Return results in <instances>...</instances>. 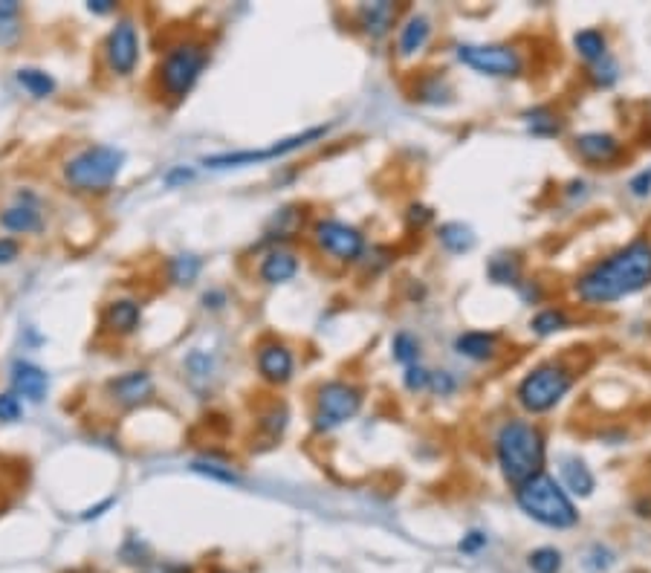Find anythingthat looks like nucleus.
I'll use <instances>...</instances> for the list:
<instances>
[{
  "label": "nucleus",
  "mask_w": 651,
  "mask_h": 573,
  "mask_svg": "<svg viewBox=\"0 0 651 573\" xmlns=\"http://www.w3.org/2000/svg\"><path fill=\"white\" fill-rule=\"evenodd\" d=\"M651 284V241L637 238L619 253L594 263L576 278V296L585 304H611Z\"/></svg>",
  "instance_id": "obj_1"
},
{
  "label": "nucleus",
  "mask_w": 651,
  "mask_h": 573,
  "mask_svg": "<svg viewBox=\"0 0 651 573\" xmlns=\"http://www.w3.org/2000/svg\"><path fill=\"white\" fill-rule=\"evenodd\" d=\"M495 458L512 487L530 481L544 466V435L527 420H507L495 435Z\"/></svg>",
  "instance_id": "obj_2"
},
{
  "label": "nucleus",
  "mask_w": 651,
  "mask_h": 573,
  "mask_svg": "<svg viewBox=\"0 0 651 573\" xmlns=\"http://www.w3.org/2000/svg\"><path fill=\"white\" fill-rule=\"evenodd\" d=\"M515 501L532 521H539L550 530H570L579 524V510L573 507L565 487L547 473L532 475L530 481L515 487Z\"/></svg>",
  "instance_id": "obj_3"
},
{
  "label": "nucleus",
  "mask_w": 651,
  "mask_h": 573,
  "mask_svg": "<svg viewBox=\"0 0 651 573\" xmlns=\"http://www.w3.org/2000/svg\"><path fill=\"white\" fill-rule=\"evenodd\" d=\"M122 166H125L122 148H116V145H87V148L76 151L67 159L62 177L79 195H105L120 180Z\"/></svg>",
  "instance_id": "obj_4"
},
{
  "label": "nucleus",
  "mask_w": 651,
  "mask_h": 573,
  "mask_svg": "<svg viewBox=\"0 0 651 573\" xmlns=\"http://www.w3.org/2000/svg\"><path fill=\"white\" fill-rule=\"evenodd\" d=\"M206 64H209V47L203 41H177L174 47L166 50L157 67V81L159 91L171 101H183L191 91H195L197 79L203 76Z\"/></svg>",
  "instance_id": "obj_5"
},
{
  "label": "nucleus",
  "mask_w": 651,
  "mask_h": 573,
  "mask_svg": "<svg viewBox=\"0 0 651 573\" xmlns=\"http://www.w3.org/2000/svg\"><path fill=\"white\" fill-rule=\"evenodd\" d=\"M570 388H573V374L565 368V365L547 362V365H539V368H532L519 382L515 396H519L522 408L530 411V415H544V411L556 408L561 400H565V394Z\"/></svg>",
  "instance_id": "obj_6"
},
{
  "label": "nucleus",
  "mask_w": 651,
  "mask_h": 573,
  "mask_svg": "<svg viewBox=\"0 0 651 573\" xmlns=\"http://www.w3.org/2000/svg\"><path fill=\"white\" fill-rule=\"evenodd\" d=\"M362 408V391L345 379H330L321 382L316 391V411H313V425L316 432H333L342 423L353 420Z\"/></svg>",
  "instance_id": "obj_7"
},
{
  "label": "nucleus",
  "mask_w": 651,
  "mask_h": 573,
  "mask_svg": "<svg viewBox=\"0 0 651 573\" xmlns=\"http://www.w3.org/2000/svg\"><path fill=\"white\" fill-rule=\"evenodd\" d=\"M328 134V128H307L302 134H292L287 139H278L266 148H249V151H226V154H212L203 157V166L209 171H226V168H244V166H255V163H270V159H281L292 151L304 148V145L321 139Z\"/></svg>",
  "instance_id": "obj_8"
},
{
  "label": "nucleus",
  "mask_w": 651,
  "mask_h": 573,
  "mask_svg": "<svg viewBox=\"0 0 651 573\" xmlns=\"http://www.w3.org/2000/svg\"><path fill=\"white\" fill-rule=\"evenodd\" d=\"M457 62L493 79H515L524 72V58L510 43H461Z\"/></svg>",
  "instance_id": "obj_9"
},
{
  "label": "nucleus",
  "mask_w": 651,
  "mask_h": 573,
  "mask_svg": "<svg viewBox=\"0 0 651 573\" xmlns=\"http://www.w3.org/2000/svg\"><path fill=\"white\" fill-rule=\"evenodd\" d=\"M313 241L321 253H328L336 261H359L365 255V234L336 217L319 220L313 226Z\"/></svg>",
  "instance_id": "obj_10"
},
{
  "label": "nucleus",
  "mask_w": 651,
  "mask_h": 573,
  "mask_svg": "<svg viewBox=\"0 0 651 573\" xmlns=\"http://www.w3.org/2000/svg\"><path fill=\"white\" fill-rule=\"evenodd\" d=\"M105 64L113 76L128 79L139 64V33L130 18L116 21V26L105 38Z\"/></svg>",
  "instance_id": "obj_11"
},
{
  "label": "nucleus",
  "mask_w": 651,
  "mask_h": 573,
  "mask_svg": "<svg viewBox=\"0 0 651 573\" xmlns=\"http://www.w3.org/2000/svg\"><path fill=\"white\" fill-rule=\"evenodd\" d=\"M108 396L113 406L120 408H137L148 403L154 396V379L148 371H125L120 377H113L105 386Z\"/></svg>",
  "instance_id": "obj_12"
},
{
  "label": "nucleus",
  "mask_w": 651,
  "mask_h": 573,
  "mask_svg": "<svg viewBox=\"0 0 651 573\" xmlns=\"http://www.w3.org/2000/svg\"><path fill=\"white\" fill-rule=\"evenodd\" d=\"M255 365H258V374L266 382H273V386H284V382L292 379L295 357L284 342H263L255 350Z\"/></svg>",
  "instance_id": "obj_13"
},
{
  "label": "nucleus",
  "mask_w": 651,
  "mask_h": 573,
  "mask_svg": "<svg viewBox=\"0 0 651 573\" xmlns=\"http://www.w3.org/2000/svg\"><path fill=\"white\" fill-rule=\"evenodd\" d=\"M9 379H12V394L24 396L26 403H43L47 400V391H50V374L41 368L35 362H26V359H18L12 365L9 371Z\"/></svg>",
  "instance_id": "obj_14"
},
{
  "label": "nucleus",
  "mask_w": 651,
  "mask_h": 573,
  "mask_svg": "<svg viewBox=\"0 0 651 573\" xmlns=\"http://www.w3.org/2000/svg\"><path fill=\"white\" fill-rule=\"evenodd\" d=\"M0 226L14 232V234H35V232H41L43 229V217L38 212V197L29 195V191H21L18 203L0 212Z\"/></svg>",
  "instance_id": "obj_15"
},
{
  "label": "nucleus",
  "mask_w": 651,
  "mask_h": 573,
  "mask_svg": "<svg viewBox=\"0 0 651 573\" xmlns=\"http://www.w3.org/2000/svg\"><path fill=\"white\" fill-rule=\"evenodd\" d=\"M142 325V304L137 299H113L101 313V330L113 336H130Z\"/></svg>",
  "instance_id": "obj_16"
},
{
  "label": "nucleus",
  "mask_w": 651,
  "mask_h": 573,
  "mask_svg": "<svg viewBox=\"0 0 651 573\" xmlns=\"http://www.w3.org/2000/svg\"><path fill=\"white\" fill-rule=\"evenodd\" d=\"M573 148L585 163L590 166H605L611 159L619 157V142L611 134H602V130H590V134H579L573 139Z\"/></svg>",
  "instance_id": "obj_17"
},
{
  "label": "nucleus",
  "mask_w": 651,
  "mask_h": 573,
  "mask_svg": "<svg viewBox=\"0 0 651 573\" xmlns=\"http://www.w3.org/2000/svg\"><path fill=\"white\" fill-rule=\"evenodd\" d=\"M299 272V258L290 249H270L258 263V278L263 284H287Z\"/></svg>",
  "instance_id": "obj_18"
},
{
  "label": "nucleus",
  "mask_w": 651,
  "mask_h": 573,
  "mask_svg": "<svg viewBox=\"0 0 651 573\" xmlns=\"http://www.w3.org/2000/svg\"><path fill=\"white\" fill-rule=\"evenodd\" d=\"M455 350L466 359L486 362L498 354V336L486 330H466L455 339Z\"/></svg>",
  "instance_id": "obj_19"
},
{
  "label": "nucleus",
  "mask_w": 651,
  "mask_h": 573,
  "mask_svg": "<svg viewBox=\"0 0 651 573\" xmlns=\"http://www.w3.org/2000/svg\"><path fill=\"white\" fill-rule=\"evenodd\" d=\"M397 18V6L388 4V0H379V4H365L359 9V24L371 38H386L394 26Z\"/></svg>",
  "instance_id": "obj_20"
},
{
  "label": "nucleus",
  "mask_w": 651,
  "mask_h": 573,
  "mask_svg": "<svg viewBox=\"0 0 651 573\" xmlns=\"http://www.w3.org/2000/svg\"><path fill=\"white\" fill-rule=\"evenodd\" d=\"M561 481H565V492H573V495H579V498H588L590 492L597 490V478L594 473L588 469L585 461L579 458H565L561 461Z\"/></svg>",
  "instance_id": "obj_21"
},
{
  "label": "nucleus",
  "mask_w": 651,
  "mask_h": 573,
  "mask_svg": "<svg viewBox=\"0 0 651 573\" xmlns=\"http://www.w3.org/2000/svg\"><path fill=\"white\" fill-rule=\"evenodd\" d=\"M428 38H432V24H428V18H423V14H414V18L406 21V26L399 29V38H397V47H399V55H414V53H420Z\"/></svg>",
  "instance_id": "obj_22"
},
{
  "label": "nucleus",
  "mask_w": 651,
  "mask_h": 573,
  "mask_svg": "<svg viewBox=\"0 0 651 573\" xmlns=\"http://www.w3.org/2000/svg\"><path fill=\"white\" fill-rule=\"evenodd\" d=\"M573 47L582 62L594 64L608 55V38L602 35V29H582V33L573 35Z\"/></svg>",
  "instance_id": "obj_23"
},
{
  "label": "nucleus",
  "mask_w": 651,
  "mask_h": 573,
  "mask_svg": "<svg viewBox=\"0 0 651 573\" xmlns=\"http://www.w3.org/2000/svg\"><path fill=\"white\" fill-rule=\"evenodd\" d=\"M437 241L446 246L452 255H464L475 246V232H472L466 224H457L455 220V224H443L437 229Z\"/></svg>",
  "instance_id": "obj_24"
},
{
  "label": "nucleus",
  "mask_w": 651,
  "mask_h": 573,
  "mask_svg": "<svg viewBox=\"0 0 651 573\" xmlns=\"http://www.w3.org/2000/svg\"><path fill=\"white\" fill-rule=\"evenodd\" d=\"M18 81L21 87L35 99H47L55 93V79L50 76L47 70H38V67H24L18 70Z\"/></svg>",
  "instance_id": "obj_25"
},
{
  "label": "nucleus",
  "mask_w": 651,
  "mask_h": 573,
  "mask_svg": "<svg viewBox=\"0 0 651 573\" xmlns=\"http://www.w3.org/2000/svg\"><path fill=\"white\" fill-rule=\"evenodd\" d=\"M527 130L532 137H559L561 134V122L559 116L550 108H532L524 113Z\"/></svg>",
  "instance_id": "obj_26"
},
{
  "label": "nucleus",
  "mask_w": 651,
  "mask_h": 573,
  "mask_svg": "<svg viewBox=\"0 0 651 573\" xmlns=\"http://www.w3.org/2000/svg\"><path fill=\"white\" fill-rule=\"evenodd\" d=\"M168 278L174 284H180V287H186V284H195L197 282V275H200V270H203V261L197 258V255H174L171 261H168Z\"/></svg>",
  "instance_id": "obj_27"
},
{
  "label": "nucleus",
  "mask_w": 651,
  "mask_h": 573,
  "mask_svg": "<svg viewBox=\"0 0 651 573\" xmlns=\"http://www.w3.org/2000/svg\"><path fill=\"white\" fill-rule=\"evenodd\" d=\"M490 278L495 284H515V287H522V263L519 258H512V255H495L490 261Z\"/></svg>",
  "instance_id": "obj_28"
},
{
  "label": "nucleus",
  "mask_w": 651,
  "mask_h": 573,
  "mask_svg": "<svg viewBox=\"0 0 651 573\" xmlns=\"http://www.w3.org/2000/svg\"><path fill=\"white\" fill-rule=\"evenodd\" d=\"M568 325H570L568 313H565V310H556V307H547V310L536 313V316H532V321H530L532 333H539V336H553V333H559V330H565Z\"/></svg>",
  "instance_id": "obj_29"
},
{
  "label": "nucleus",
  "mask_w": 651,
  "mask_h": 573,
  "mask_svg": "<svg viewBox=\"0 0 651 573\" xmlns=\"http://www.w3.org/2000/svg\"><path fill=\"white\" fill-rule=\"evenodd\" d=\"M191 473H197V475L209 478V481L232 483V487H238V483H241V475L235 473L232 466L217 463V461H191Z\"/></svg>",
  "instance_id": "obj_30"
},
{
  "label": "nucleus",
  "mask_w": 651,
  "mask_h": 573,
  "mask_svg": "<svg viewBox=\"0 0 651 573\" xmlns=\"http://www.w3.org/2000/svg\"><path fill=\"white\" fill-rule=\"evenodd\" d=\"M391 357L397 362H403L406 368L408 365H417V357H420V342L414 339L411 333H397L391 339Z\"/></svg>",
  "instance_id": "obj_31"
},
{
  "label": "nucleus",
  "mask_w": 651,
  "mask_h": 573,
  "mask_svg": "<svg viewBox=\"0 0 651 573\" xmlns=\"http://www.w3.org/2000/svg\"><path fill=\"white\" fill-rule=\"evenodd\" d=\"M588 79L594 81L597 87H611L619 79V64L614 62L611 55H605V58H599V62L588 64Z\"/></svg>",
  "instance_id": "obj_32"
},
{
  "label": "nucleus",
  "mask_w": 651,
  "mask_h": 573,
  "mask_svg": "<svg viewBox=\"0 0 651 573\" xmlns=\"http://www.w3.org/2000/svg\"><path fill=\"white\" fill-rule=\"evenodd\" d=\"M532 573H559L561 570V553L556 548H539L527 559Z\"/></svg>",
  "instance_id": "obj_33"
},
{
  "label": "nucleus",
  "mask_w": 651,
  "mask_h": 573,
  "mask_svg": "<svg viewBox=\"0 0 651 573\" xmlns=\"http://www.w3.org/2000/svg\"><path fill=\"white\" fill-rule=\"evenodd\" d=\"M258 425L266 432V437H273V440L281 437V435H284V429H287V408L281 406V403H273V406L261 415V423H258Z\"/></svg>",
  "instance_id": "obj_34"
},
{
  "label": "nucleus",
  "mask_w": 651,
  "mask_h": 573,
  "mask_svg": "<svg viewBox=\"0 0 651 573\" xmlns=\"http://www.w3.org/2000/svg\"><path fill=\"white\" fill-rule=\"evenodd\" d=\"M585 570L588 573H605L611 565H614V550L605 548V545H594L588 553H585Z\"/></svg>",
  "instance_id": "obj_35"
},
{
  "label": "nucleus",
  "mask_w": 651,
  "mask_h": 573,
  "mask_svg": "<svg viewBox=\"0 0 651 573\" xmlns=\"http://www.w3.org/2000/svg\"><path fill=\"white\" fill-rule=\"evenodd\" d=\"M417 99L420 101H432V105H440V101H449V87L440 76H435L432 81H426L417 87Z\"/></svg>",
  "instance_id": "obj_36"
},
{
  "label": "nucleus",
  "mask_w": 651,
  "mask_h": 573,
  "mask_svg": "<svg viewBox=\"0 0 651 573\" xmlns=\"http://www.w3.org/2000/svg\"><path fill=\"white\" fill-rule=\"evenodd\" d=\"M21 415H24V403L18 396L12 391L0 394V423H14V420H21Z\"/></svg>",
  "instance_id": "obj_37"
},
{
  "label": "nucleus",
  "mask_w": 651,
  "mask_h": 573,
  "mask_svg": "<svg viewBox=\"0 0 651 573\" xmlns=\"http://www.w3.org/2000/svg\"><path fill=\"white\" fill-rule=\"evenodd\" d=\"M428 379H432V371H426L423 365H408L406 374H403V382L408 391H428Z\"/></svg>",
  "instance_id": "obj_38"
},
{
  "label": "nucleus",
  "mask_w": 651,
  "mask_h": 573,
  "mask_svg": "<svg viewBox=\"0 0 651 573\" xmlns=\"http://www.w3.org/2000/svg\"><path fill=\"white\" fill-rule=\"evenodd\" d=\"M186 371L191 374V379H209V374H212V357H206L203 350H195V354L186 359Z\"/></svg>",
  "instance_id": "obj_39"
},
{
  "label": "nucleus",
  "mask_w": 651,
  "mask_h": 573,
  "mask_svg": "<svg viewBox=\"0 0 651 573\" xmlns=\"http://www.w3.org/2000/svg\"><path fill=\"white\" fill-rule=\"evenodd\" d=\"M457 388V379L449 371H432V379H428V391H435L440 396H449Z\"/></svg>",
  "instance_id": "obj_40"
},
{
  "label": "nucleus",
  "mask_w": 651,
  "mask_h": 573,
  "mask_svg": "<svg viewBox=\"0 0 651 573\" xmlns=\"http://www.w3.org/2000/svg\"><path fill=\"white\" fill-rule=\"evenodd\" d=\"M191 180H195V168H186V166H177L166 174V177H162V183H166L168 188H177V186L191 183Z\"/></svg>",
  "instance_id": "obj_41"
},
{
  "label": "nucleus",
  "mask_w": 651,
  "mask_h": 573,
  "mask_svg": "<svg viewBox=\"0 0 651 573\" xmlns=\"http://www.w3.org/2000/svg\"><path fill=\"white\" fill-rule=\"evenodd\" d=\"M486 533H481V530H472V533H466L461 541H457V548H461L464 553H478L481 548H486Z\"/></svg>",
  "instance_id": "obj_42"
},
{
  "label": "nucleus",
  "mask_w": 651,
  "mask_h": 573,
  "mask_svg": "<svg viewBox=\"0 0 651 573\" xmlns=\"http://www.w3.org/2000/svg\"><path fill=\"white\" fill-rule=\"evenodd\" d=\"M21 255V244L14 238H0V267H6Z\"/></svg>",
  "instance_id": "obj_43"
},
{
  "label": "nucleus",
  "mask_w": 651,
  "mask_h": 573,
  "mask_svg": "<svg viewBox=\"0 0 651 573\" xmlns=\"http://www.w3.org/2000/svg\"><path fill=\"white\" fill-rule=\"evenodd\" d=\"M432 220H435V212L426 209V205H411V209H408V224L411 226L423 229L426 224H432Z\"/></svg>",
  "instance_id": "obj_44"
},
{
  "label": "nucleus",
  "mask_w": 651,
  "mask_h": 573,
  "mask_svg": "<svg viewBox=\"0 0 651 573\" xmlns=\"http://www.w3.org/2000/svg\"><path fill=\"white\" fill-rule=\"evenodd\" d=\"M18 14H21V4H14V0H0V24L18 18Z\"/></svg>",
  "instance_id": "obj_45"
},
{
  "label": "nucleus",
  "mask_w": 651,
  "mask_h": 573,
  "mask_svg": "<svg viewBox=\"0 0 651 573\" xmlns=\"http://www.w3.org/2000/svg\"><path fill=\"white\" fill-rule=\"evenodd\" d=\"M203 304H206V307H212V310H220V307L226 304V292H224V290L206 292V296H203Z\"/></svg>",
  "instance_id": "obj_46"
},
{
  "label": "nucleus",
  "mask_w": 651,
  "mask_h": 573,
  "mask_svg": "<svg viewBox=\"0 0 651 573\" xmlns=\"http://www.w3.org/2000/svg\"><path fill=\"white\" fill-rule=\"evenodd\" d=\"M113 507V498H105V501H101V504H96V507H91V510H84V521H91V519H101V516H105V510H110Z\"/></svg>",
  "instance_id": "obj_47"
},
{
  "label": "nucleus",
  "mask_w": 651,
  "mask_h": 573,
  "mask_svg": "<svg viewBox=\"0 0 651 573\" xmlns=\"http://www.w3.org/2000/svg\"><path fill=\"white\" fill-rule=\"evenodd\" d=\"M87 9L96 12V14H108V12L116 9V4H113V0H91V4H87Z\"/></svg>",
  "instance_id": "obj_48"
},
{
  "label": "nucleus",
  "mask_w": 651,
  "mask_h": 573,
  "mask_svg": "<svg viewBox=\"0 0 651 573\" xmlns=\"http://www.w3.org/2000/svg\"><path fill=\"white\" fill-rule=\"evenodd\" d=\"M151 573H191V570L183 565H162V568H154Z\"/></svg>",
  "instance_id": "obj_49"
}]
</instances>
